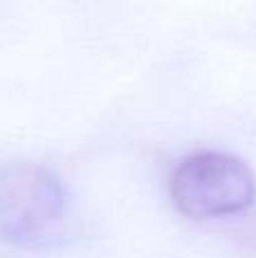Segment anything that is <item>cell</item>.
<instances>
[{
    "mask_svg": "<svg viewBox=\"0 0 256 258\" xmlns=\"http://www.w3.org/2000/svg\"><path fill=\"white\" fill-rule=\"evenodd\" d=\"M170 197L193 220L240 215L254 204L256 181L245 161L225 152H198L175 168Z\"/></svg>",
    "mask_w": 256,
    "mask_h": 258,
    "instance_id": "7a4b0ae2",
    "label": "cell"
},
{
    "mask_svg": "<svg viewBox=\"0 0 256 258\" xmlns=\"http://www.w3.org/2000/svg\"><path fill=\"white\" fill-rule=\"evenodd\" d=\"M66 215V190L52 170L30 161L0 168V240L39 247Z\"/></svg>",
    "mask_w": 256,
    "mask_h": 258,
    "instance_id": "6da1fadb",
    "label": "cell"
}]
</instances>
